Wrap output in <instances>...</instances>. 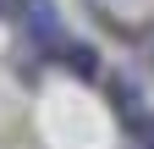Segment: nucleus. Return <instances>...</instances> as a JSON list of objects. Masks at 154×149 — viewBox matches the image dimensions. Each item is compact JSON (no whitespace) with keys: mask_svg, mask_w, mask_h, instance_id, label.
<instances>
[{"mask_svg":"<svg viewBox=\"0 0 154 149\" xmlns=\"http://www.w3.org/2000/svg\"><path fill=\"white\" fill-rule=\"evenodd\" d=\"M116 116H121V133L138 149H154V110L143 105V94L132 83H116Z\"/></svg>","mask_w":154,"mask_h":149,"instance_id":"1","label":"nucleus"},{"mask_svg":"<svg viewBox=\"0 0 154 149\" xmlns=\"http://www.w3.org/2000/svg\"><path fill=\"white\" fill-rule=\"evenodd\" d=\"M17 22L28 28L33 50H61V44H66V33H61V11H55L50 0H22V17H17Z\"/></svg>","mask_w":154,"mask_h":149,"instance_id":"2","label":"nucleus"},{"mask_svg":"<svg viewBox=\"0 0 154 149\" xmlns=\"http://www.w3.org/2000/svg\"><path fill=\"white\" fill-rule=\"evenodd\" d=\"M55 55H61V66L72 72V78H83V83L99 78V50H94V44H61Z\"/></svg>","mask_w":154,"mask_h":149,"instance_id":"3","label":"nucleus"},{"mask_svg":"<svg viewBox=\"0 0 154 149\" xmlns=\"http://www.w3.org/2000/svg\"><path fill=\"white\" fill-rule=\"evenodd\" d=\"M0 17H6V22H17V17H22V0H0Z\"/></svg>","mask_w":154,"mask_h":149,"instance_id":"4","label":"nucleus"}]
</instances>
